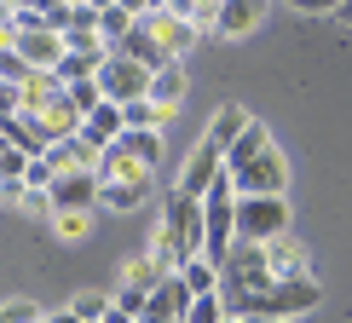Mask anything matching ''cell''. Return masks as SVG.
<instances>
[{"instance_id":"22","label":"cell","mask_w":352,"mask_h":323,"mask_svg":"<svg viewBox=\"0 0 352 323\" xmlns=\"http://www.w3.org/2000/svg\"><path fill=\"white\" fill-rule=\"evenodd\" d=\"M179 271H185V283L197 289V295H214V289H219V266H214L208 254H190V260H185Z\"/></svg>"},{"instance_id":"26","label":"cell","mask_w":352,"mask_h":323,"mask_svg":"<svg viewBox=\"0 0 352 323\" xmlns=\"http://www.w3.org/2000/svg\"><path fill=\"white\" fill-rule=\"evenodd\" d=\"M69 306H76V318H81V323H98V318L110 312V300H104V295H76Z\"/></svg>"},{"instance_id":"24","label":"cell","mask_w":352,"mask_h":323,"mask_svg":"<svg viewBox=\"0 0 352 323\" xmlns=\"http://www.w3.org/2000/svg\"><path fill=\"white\" fill-rule=\"evenodd\" d=\"M185 323H226V295H197L190 300V312H185Z\"/></svg>"},{"instance_id":"3","label":"cell","mask_w":352,"mask_h":323,"mask_svg":"<svg viewBox=\"0 0 352 323\" xmlns=\"http://www.w3.org/2000/svg\"><path fill=\"white\" fill-rule=\"evenodd\" d=\"M318 300H324V295H318L312 271H306V277H277L272 289H260V295L248 300L243 318H300V312H312Z\"/></svg>"},{"instance_id":"7","label":"cell","mask_w":352,"mask_h":323,"mask_svg":"<svg viewBox=\"0 0 352 323\" xmlns=\"http://www.w3.org/2000/svg\"><path fill=\"white\" fill-rule=\"evenodd\" d=\"M98 197H104L98 168H64L52 179V208H98Z\"/></svg>"},{"instance_id":"14","label":"cell","mask_w":352,"mask_h":323,"mask_svg":"<svg viewBox=\"0 0 352 323\" xmlns=\"http://www.w3.org/2000/svg\"><path fill=\"white\" fill-rule=\"evenodd\" d=\"M144 197H151V173H133V179H104V197H98V208L127 214V208H139Z\"/></svg>"},{"instance_id":"16","label":"cell","mask_w":352,"mask_h":323,"mask_svg":"<svg viewBox=\"0 0 352 323\" xmlns=\"http://www.w3.org/2000/svg\"><path fill=\"white\" fill-rule=\"evenodd\" d=\"M248 122H254V115H248L243 104H219V110H214V122H208V133H202V139H214L219 151H231V144L243 139V127H248Z\"/></svg>"},{"instance_id":"23","label":"cell","mask_w":352,"mask_h":323,"mask_svg":"<svg viewBox=\"0 0 352 323\" xmlns=\"http://www.w3.org/2000/svg\"><path fill=\"white\" fill-rule=\"evenodd\" d=\"M52 225H58V237H64V243H81L87 225H93V208H58Z\"/></svg>"},{"instance_id":"6","label":"cell","mask_w":352,"mask_h":323,"mask_svg":"<svg viewBox=\"0 0 352 323\" xmlns=\"http://www.w3.org/2000/svg\"><path fill=\"white\" fill-rule=\"evenodd\" d=\"M231 179H237V197H283L289 190V162L277 151H260L254 162L231 168Z\"/></svg>"},{"instance_id":"28","label":"cell","mask_w":352,"mask_h":323,"mask_svg":"<svg viewBox=\"0 0 352 323\" xmlns=\"http://www.w3.org/2000/svg\"><path fill=\"white\" fill-rule=\"evenodd\" d=\"M289 6H295V12H341L346 0H289Z\"/></svg>"},{"instance_id":"21","label":"cell","mask_w":352,"mask_h":323,"mask_svg":"<svg viewBox=\"0 0 352 323\" xmlns=\"http://www.w3.org/2000/svg\"><path fill=\"white\" fill-rule=\"evenodd\" d=\"M151 98H156V104H179V98H185V69L179 64H168V69H156V76H151Z\"/></svg>"},{"instance_id":"27","label":"cell","mask_w":352,"mask_h":323,"mask_svg":"<svg viewBox=\"0 0 352 323\" xmlns=\"http://www.w3.org/2000/svg\"><path fill=\"white\" fill-rule=\"evenodd\" d=\"M6 323H47V318H41V306H35V300L12 295V300H6Z\"/></svg>"},{"instance_id":"29","label":"cell","mask_w":352,"mask_h":323,"mask_svg":"<svg viewBox=\"0 0 352 323\" xmlns=\"http://www.w3.org/2000/svg\"><path fill=\"white\" fill-rule=\"evenodd\" d=\"M197 6H202V0H168V12H179V18H190V23H197ZM202 29V23H197Z\"/></svg>"},{"instance_id":"31","label":"cell","mask_w":352,"mask_h":323,"mask_svg":"<svg viewBox=\"0 0 352 323\" xmlns=\"http://www.w3.org/2000/svg\"><path fill=\"white\" fill-rule=\"evenodd\" d=\"M47 323H81V318H76V306H64V312H52Z\"/></svg>"},{"instance_id":"34","label":"cell","mask_w":352,"mask_h":323,"mask_svg":"<svg viewBox=\"0 0 352 323\" xmlns=\"http://www.w3.org/2000/svg\"><path fill=\"white\" fill-rule=\"evenodd\" d=\"M98 323H104V318H98Z\"/></svg>"},{"instance_id":"5","label":"cell","mask_w":352,"mask_h":323,"mask_svg":"<svg viewBox=\"0 0 352 323\" xmlns=\"http://www.w3.org/2000/svg\"><path fill=\"white\" fill-rule=\"evenodd\" d=\"M151 64H139V58L127 52H110L104 64H98V87H104V98H116V104H133V98L151 93Z\"/></svg>"},{"instance_id":"20","label":"cell","mask_w":352,"mask_h":323,"mask_svg":"<svg viewBox=\"0 0 352 323\" xmlns=\"http://www.w3.org/2000/svg\"><path fill=\"white\" fill-rule=\"evenodd\" d=\"M133 23H139V18H133V12L122 6V0H110V6L98 12V35H104L110 47H122V41H127V29H133Z\"/></svg>"},{"instance_id":"12","label":"cell","mask_w":352,"mask_h":323,"mask_svg":"<svg viewBox=\"0 0 352 323\" xmlns=\"http://www.w3.org/2000/svg\"><path fill=\"white\" fill-rule=\"evenodd\" d=\"M116 52L139 58V64H151V69H168V64H179V58H173V52H168V47H162V41H156L144 23H133V29H127V41H122Z\"/></svg>"},{"instance_id":"11","label":"cell","mask_w":352,"mask_h":323,"mask_svg":"<svg viewBox=\"0 0 352 323\" xmlns=\"http://www.w3.org/2000/svg\"><path fill=\"white\" fill-rule=\"evenodd\" d=\"M254 23H266V0H219V23H214V35H248Z\"/></svg>"},{"instance_id":"9","label":"cell","mask_w":352,"mask_h":323,"mask_svg":"<svg viewBox=\"0 0 352 323\" xmlns=\"http://www.w3.org/2000/svg\"><path fill=\"white\" fill-rule=\"evenodd\" d=\"M219 173H226V151H219L214 139H202L197 151H190V162H185V173H179V190H190V197H208Z\"/></svg>"},{"instance_id":"4","label":"cell","mask_w":352,"mask_h":323,"mask_svg":"<svg viewBox=\"0 0 352 323\" xmlns=\"http://www.w3.org/2000/svg\"><path fill=\"white\" fill-rule=\"evenodd\" d=\"M289 231V202L283 197H237V237L272 243Z\"/></svg>"},{"instance_id":"25","label":"cell","mask_w":352,"mask_h":323,"mask_svg":"<svg viewBox=\"0 0 352 323\" xmlns=\"http://www.w3.org/2000/svg\"><path fill=\"white\" fill-rule=\"evenodd\" d=\"M29 162H35L29 151H18V144H6V151H0V179H23V173H29Z\"/></svg>"},{"instance_id":"18","label":"cell","mask_w":352,"mask_h":323,"mask_svg":"<svg viewBox=\"0 0 352 323\" xmlns=\"http://www.w3.org/2000/svg\"><path fill=\"white\" fill-rule=\"evenodd\" d=\"M266 260H272V271H277V277H306V248L289 237V231L266 243Z\"/></svg>"},{"instance_id":"30","label":"cell","mask_w":352,"mask_h":323,"mask_svg":"<svg viewBox=\"0 0 352 323\" xmlns=\"http://www.w3.org/2000/svg\"><path fill=\"white\" fill-rule=\"evenodd\" d=\"M104 323H139V312H127V306H116V300H110V312H104Z\"/></svg>"},{"instance_id":"15","label":"cell","mask_w":352,"mask_h":323,"mask_svg":"<svg viewBox=\"0 0 352 323\" xmlns=\"http://www.w3.org/2000/svg\"><path fill=\"white\" fill-rule=\"evenodd\" d=\"M81 133H87V139H98V144L122 139V133H127V115H122V104H116V98H104V104H98V110H87Z\"/></svg>"},{"instance_id":"8","label":"cell","mask_w":352,"mask_h":323,"mask_svg":"<svg viewBox=\"0 0 352 323\" xmlns=\"http://www.w3.org/2000/svg\"><path fill=\"white\" fill-rule=\"evenodd\" d=\"M190 300H197V289L185 283V271H168L162 283H156V295H151V306H144L139 318H162V323H185V312H190Z\"/></svg>"},{"instance_id":"33","label":"cell","mask_w":352,"mask_h":323,"mask_svg":"<svg viewBox=\"0 0 352 323\" xmlns=\"http://www.w3.org/2000/svg\"><path fill=\"white\" fill-rule=\"evenodd\" d=\"M254 323H295V318H254Z\"/></svg>"},{"instance_id":"1","label":"cell","mask_w":352,"mask_h":323,"mask_svg":"<svg viewBox=\"0 0 352 323\" xmlns=\"http://www.w3.org/2000/svg\"><path fill=\"white\" fill-rule=\"evenodd\" d=\"M202 248H208V202L190 197V190H173L168 219H162V231H156L151 254L162 260L168 271H179L190 254H202Z\"/></svg>"},{"instance_id":"19","label":"cell","mask_w":352,"mask_h":323,"mask_svg":"<svg viewBox=\"0 0 352 323\" xmlns=\"http://www.w3.org/2000/svg\"><path fill=\"white\" fill-rule=\"evenodd\" d=\"M260 151H272V133H266V122H248V127H243V139L226 151V168H243V162H254Z\"/></svg>"},{"instance_id":"17","label":"cell","mask_w":352,"mask_h":323,"mask_svg":"<svg viewBox=\"0 0 352 323\" xmlns=\"http://www.w3.org/2000/svg\"><path fill=\"white\" fill-rule=\"evenodd\" d=\"M162 277H168V266L156 254H133V260H127V271H122V289H133V295H156Z\"/></svg>"},{"instance_id":"13","label":"cell","mask_w":352,"mask_h":323,"mask_svg":"<svg viewBox=\"0 0 352 323\" xmlns=\"http://www.w3.org/2000/svg\"><path fill=\"white\" fill-rule=\"evenodd\" d=\"M6 144H18V151H29V156H47V151H52V133L35 122V115L12 110V115H6Z\"/></svg>"},{"instance_id":"32","label":"cell","mask_w":352,"mask_h":323,"mask_svg":"<svg viewBox=\"0 0 352 323\" xmlns=\"http://www.w3.org/2000/svg\"><path fill=\"white\" fill-rule=\"evenodd\" d=\"M335 18H341V23H346V29H352V0H346V6H341V12H335Z\"/></svg>"},{"instance_id":"10","label":"cell","mask_w":352,"mask_h":323,"mask_svg":"<svg viewBox=\"0 0 352 323\" xmlns=\"http://www.w3.org/2000/svg\"><path fill=\"white\" fill-rule=\"evenodd\" d=\"M144 29H151V35L156 41H162V47L173 52V58H185L190 47H197V35H202V29L197 23H190V18H179V12H168V6H156V12H144V18H139Z\"/></svg>"},{"instance_id":"2","label":"cell","mask_w":352,"mask_h":323,"mask_svg":"<svg viewBox=\"0 0 352 323\" xmlns=\"http://www.w3.org/2000/svg\"><path fill=\"white\" fill-rule=\"evenodd\" d=\"M277 283V271H272V260H266V243H248L237 237V248H231V260L219 266V295H226V312H248V300L260 295V289H272Z\"/></svg>"}]
</instances>
